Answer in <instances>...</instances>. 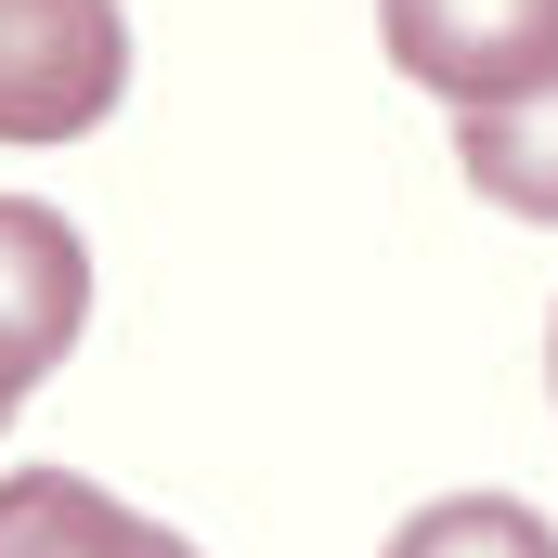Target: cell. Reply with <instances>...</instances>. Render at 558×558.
<instances>
[{
  "instance_id": "cell-1",
  "label": "cell",
  "mask_w": 558,
  "mask_h": 558,
  "mask_svg": "<svg viewBox=\"0 0 558 558\" xmlns=\"http://www.w3.org/2000/svg\"><path fill=\"white\" fill-rule=\"evenodd\" d=\"M131 105L118 0H0V143H78Z\"/></svg>"
},
{
  "instance_id": "cell-2",
  "label": "cell",
  "mask_w": 558,
  "mask_h": 558,
  "mask_svg": "<svg viewBox=\"0 0 558 558\" xmlns=\"http://www.w3.org/2000/svg\"><path fill=\"white\" fill-rule=\"evenodd\" d=\"M377 39H390V65L416 92H441L454 118L558 78V0H377Z\"/></svg>"
},
{
  "instance_id": "cell-3",
  "label": "cell",
  "mask_w": 558,
  "mask_h": 558,
  "mask_svg": "<svg viewBox=\"0 0 558 558\" xmlns=\"http://www.w3.org/2000/svg\"><path fill=\"white\" fill-rule=\"evenodd\" d=\"M78 325H92V247H78V221L39 208V195H0V428L78 351Z\"/></svg>"
},
{
  "instance_id": "cell-4",
  "label": "cell",
  "mask_w": 558,
  "mask_h": 558,
  "mask_svg": "<svg viewBox=\"0 0 558 558\" xmlns=\"http://www.w3.org/2000/svg\"><path fill=\"white\" fill-rule=\"evenodd\" d=\"M0 558H195V533L118 507L78 468H13L0 481Z\"/></svg>"
},
{
  "instance_id": "cell-5",
  "label": "cell",
  "mask_w": 558,
  "mask_h": 558,
  "mask_svg": "<svg viewBox=\"0 0 558 558\" xmlns=\"http://www.w3.org/2000/svg\"><path fill=\"white\" fill-rule=\"evenodd\" d=\"M454 169H468L507 221H558V78L507 92V105H468V118H454Z\"/></svg>"
},
{
  "instance_id": "cell-6",
  "label": "cell",
  "mask_w": 558,
  "mask_h": 558,
  "mask_svg": "<svg viewBox=\"0 0 558 558\" xmlns=\"http://www.w3.org/2000/svg\"><path fill=\"white\" fill-rule=\"evenodd\" d=\"M377 558H558V533L520 494H441V507H416Z\"/></svg>"
},
{
  "instance_id": "cell-7",
  "label": "cell",
  "mask_w": 558,
  "mask_h": 558,
  "mask_svg": "<svg viewBox=\"0 0 558 558\" xmlns=\"http://www.w3.org/2000/svg\"><path fill=\"white\" fill-rule=\"evenodd\" d=\"M546 390H558V325H546Z\"/></svg>"
}]
</instances>
